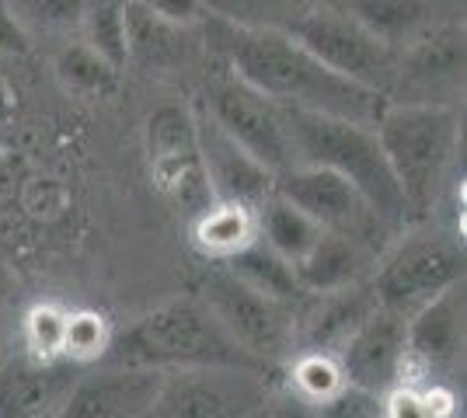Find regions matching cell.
Listing matches in <instances>:
<instances>
[{
	"mask_svg": "<svg viewBox=\"0 0 467 418\" xmlns=\"http://www.w3.org/2000/svg\"><path fill=\"white\" fill-rule=\"evenodd\" d=\"M206 21L213 28V46L227 63V70L275 105L296 112L338 116L363 126L380 119L388 105L384 95H373L367 87H356L346 77L331 74L286 28H252L213 15Z\"/></svg>",
	"mask_w": 467,
	"mask_h": 418,
	"instance_id": "obj_1",
	"label": "cell"
},
{
	"mask_svg": "<svg viewBox=\"0 0 467 418\" xmlns=\"http://www.w3.org/2000/svg\"><path fill=\"white\" fill-rule=\"evenodd\" d=\"M101 362L116 366H143L157 373L171 370H262L252 356H244L216 318L189 293L161 303L137 318L126 331L112 335V345Z\"/></svg>",
	"mask_w": 467,
	"mask_h": 418,
	"instance_id": "obj_2",
	"label": "cell"
},
{
	"mask_svg": "<svg viewBox=\"0 0 467 418\" xmlns=\"http://www.w3.org/2000/svg\"><path fill=\"white\" fill-rule=\"evenodd\" d=\"M286 129H290L293 164L325 168L331 175L346 178L370 202V209L388 230H398L401 223H409L401 189L390 175L373 126L338 119V116H321V112L286 108Z\"/></svg>",
	"mask_w": 467,
	"mask_h": 418,
	"instance_id": "obj_3",
	"label": "cell"
},
{
	"mask_svg": "<svg viewBox=\"0 0 467 418\" xmlns=\"http://www.w3.org/2000/svg\"><path fill=\"white\" fill-rule=\"evenodd\" d=\"M377 143L388 158V168L409 217H426L440 199L447 168L457 154L461 116L457 105H415L388 101L380 119L373 122Z\"/></svg>",
	"mask_w": 467,
	"mask_h": 418,
	"instance_id": "obj_4",
	"label": "cell"
},
{
	"mask_svg": "<svg viewBox=\"0 0 467 418\" xmlns=\"http://www.w3.org/2000/svg\"><path fill=\"white\" fill-rule=\"evenodd\" d=\"M192 297L216 318L231 342L258 366L275 370L293 356V307L254 293L220 261H206Z\"/></svg>",
	"mask_w": 467,
	"mask_h": 418,
	"instance_id": "obj_5",
	"label": "cell"
},
{
	"mask_svg": "<svg viewBox=\"0 0 467 418\" xmlns=\"http://www.w3.org/2000/svg\"><path fill=\"white\" fill-rule=\"evenodd\" d=\"M317 63H325L331 74L346 77L356 87H367L373 95L390 98V87L398 77V49L370 36L349 11L338 4H321L296 18L286 28Z\"/></svg>",
	"mask_w": 467,
	"mask_h": 418,
	"instance_id": "obj_6",
	"label": "cell"
},
{
	"mask_svg": "<svg viewBox=\"0 0 467 418\" xmlns=\"http://www.w3.org/2000/svg\"><path fill=\"white\" fill-rule=\"evenodd\" d=\"M464 282V255L457 240L440 234H409L394 244V251L373 265V297L377 303L409 321L415 311L443 297Z\"/></svg>",
	"mask_w": 467,
	"mask_h": 418,
	"instance_id": "obj_7",
	"label": "cell"
},
{
	"mask_svg": "<svg viewBox=\"0 0 467 418\" xmlns=\"http://www.w3.org/2000/svg\"><path fill=\"white\" fill-rule=\"evenodd\" d=\"M143 154H147V171L154 189L178 217L192 223L213 202L202 158H199L192 105L154 108V116L143 126Z\"/></svg>",
	"mask_w": 467,
	"mask_h": 418,
	"instance_id": "obj_8",
	"label": "cell"
},
{
	"mask_svg": "<svg viewBox=\"0 0 467 418\" xmlns=\"http://www.w3.org/2000/svg\"><path fill=\"white\" fill-rule=\"evenodd\" d=\"M210 119L227 133V137L248 150L262 168L273 175H283L293 168L290 129H286V108L269 101L252 84L234 77L231 70L206 80L202 95L195 101Z\"/></svg>",
	"mask_w": 467,
	"mask_h": 418,
	"instance_id": "obj_9",
	"label": "cell"
},
{
	"mask_svg": "<svg viewBox=\"0 0 467 418\" xmlns=\"http://www.w3.org/2000/svg\"><path fill=\"white\" fill-rule=\"evenodd\" d=\"M273 398L262 370H171L140 418H241Z\"/></svg>",
	"mask_w": 467,
	"mask_h": 418,
	"instance_id": "obj_10",
	"label": "cell"
},
{
	"mask_svg": "<svg viewBox=\"0 0 467 418\" xmlns=\"http://www.w3.org/2000/svg\"><path fill=\"white\" fill-rule=\"evenodd\" d=\"M275 192L283 199H290L296 209H304L325 234L349 238L370 251H377L380 238L390 234L370 209V202L363 199L349 181L331 175L325 168L293 164L283 175H275Z\"/></svg>",
	"mask_w": 467,
	"mask_h": 418,
	"instance_id": "obj_11",
	"label": "cell"
},
{
	"mask_svg": "<svg viewBox=\"0 0 467 418\" xmlns=\"http://www.w3.org/2000/svg\"><path fill=\"white\" fill-rule=\"evenodd\" d=\"M335 359H338L349 387L384 398L398 383H409V321L377 307L346 339Z\"/></svg>",
	"mask_w": 467,
	"mask_h": 418,
	"instance_id": "obj_12",
	"label": "cell"
},
{
	"mask_svg": "<svg viewBox=\"0 0 467 418\" xmlns=\"http://www.w3.org/2000/svg\"><path fill=\"white\" fill-rule=\"evenodd\" d=\"M461 80H464V36L453 28L422 32L398 56V77L388 101L453 105Z\"/></svg>",
	"mask_w": 467,
	"mask_h": 418,
	"instance_id": "obj_13",
	"label": "cell"
},
{
	"mask_svg": "<svg viewBox=\"0 0 467 418\" xmlns=\"http://www.w3.org/2000/svg\"><path fill=\"white\" fill-rule=\"evenodd\" d=\"M161 380L164 373L143 366H84L59 408V418H140L150 408Z\"/></svg>",
	"mask_w": 467,
	"mask_h": 418,
	"instance_id": "obj_14",
	"label": "cell"
},
{
	"mask_svg": "<svg viewBox=\"0 0 467 418\" xmlns=\"http://www.w3.org/2000/svg\"><path fill=\"white\" fill-rule=\"evenodd\" d=\"M192 119L199 158H202V171H206L213 202H237V206L254 209L258 202L269 199L275 192L273 171L262 168L248 150H241L199 105H192Z\"/></svg>",
	"mask_w": 467,
	"mask_h": 418,
	"instance_id": "obj_15",
	"label": "cell"
},
{
	"mask_svg": "<svg viewBox=\"0 0 467 418\" xmlns=\"http://www.w3.org/2000/svg\"><path fill=\"white\" fill-rule=\"evenodd\" d=\"M380 303L370 282L346 286L335 293H307L293 311V352H328L335 356L352 331L370 318Z\"/></svg>",
	"mask_w": 467,
	"mask_h": 418,
	"instance_id": "obj_16",
	"label": "cell"
},
{
	"mask_svg": "<svg viewBox=\"0 0 467 418\" xmlns=\"http://www.w3.org/2000/svg\"><path fill=\"white\" fill-rule=\"evenodd\" d=\"M461 356H464V282L409 318L411 373L419 370L432 383V377L453 370Z\"/></svg>",
	"mask_w": 467,
	"mask_h": 418,
	"instance_id": "obj_17",
	"label": "cell"
},
{
	"mask_svg": "<svg viewBox=\"0 0 467 418\" xmlns=\"http://www.w3.org/2000/svg\"><path fill=\"white\" fill-rule=\"evenodd\" d=\"M84 366L67 359L39 362L18 359L0 370V418H59V408L70 394Z\"/></svg>",
	"mask_w": 467,
	"mask_h": 418,
	"instance_id": "obj_18",
	"label": "cell"
},
{
	"mask_svg": "<svg viewBox=\"0 0 467 418\" xmlns=\"http://www.w3.org/2000/svg\"><path fill=\"white\" fill-rule=\"evenodd\" d=\"M373 265H377V251L338 234H321L317 244L293 269L304 293H335L346 286L370 282Z\"/></svg>",
	"mask_w": 467,
	"mask_h": 418,
	"instance_id": "obj_19",
	"label": "cell"
},
{
	"mask_svg": "<svg viewBox=\"0 0 467 418\" xmlns=\"http://www.w3.org/2000/svg\"><path fill=\"white\" fill-rule=\"evenodd\" d=\"M189 227L195 251L206 261H227L237 251H244L252 240H258L254 209L237 202H210Z\"/></svg>",
	"mask_w": 467,
	"mask_h": 418,
	"instance_id": "obj_20",
	"label": "cell"
},
{
	"mask_svg": "<svg viewBox=\"0 0 467 418\" xmlns=\"http://www.w3.org/2000/svg\"><path fill=\"white\" fill-rule=\"evenodd\" d=\"M342 7L370 36H377L398 53L411 46L422 32H429V15H432L429 0H342Z\"/></svg>",
	"mask_w": 467,
	"mask_h": 418,
	"instance_id": "obj_21",
	"label": "cell"
},
{
	"mask_svg": "<svg viewBox=\"0 0 467 418\" xmlns=\"http://www.w3.org/2000/svg\"><path fill=\"white\" fill-rule=\"evenodd\" d=\"M231 276H237L244 286H252L254 293H262V297L275 300V303H283V307H300L304 303V286H300V279H296V269H293L286 259H279L273 248H265L262 240H252L244 251H237L234 259L220 261Z\"/></svg>",
	"mask_w": 467,
	"mask_h": 418,
	"instance_id": "obj_22",
	"label": "cell"
},
{
	"mask_svg": "<svg viewBox=\"0 0 467 418\" xmlns=\"http://www.w3.org/2000/svg\"><path fill=\"white\" fill-rule=\"evenodd\" d=\"M254 227H258V240L265 248H273L275 255L286 259L290 265H296V261L304 259L314 244H317V238L325 234L304 209H296L279 192H273L269 199L254 206Z\"/></svg>",
	"mask_w": 467,
	"mask_h": 418,
	"instance_id": "obj_23",
	"label": "cell"
},
{
	"mask_svg": "<svg viewBox=\"0 0 467 418\" xmlns=\"http://www.w3.org/2000/svg\"><path fill=\"white\" fill-rule=\"evenodd\" d=\"M192 28H175L168 21L154 18L140 0H126V46H130V63H140V66H154V70H164L171 63L185 60L189 46H185V36Z\"/></svg>",
	"mask_w": 467,
	"mask_h": 418,
	"instance_id": "obj_24",
	"label": "cell"
},
{
	"mask_svg": "<svg viewBox=\"0 0 467 418\" xmlns=\"http://www.w3.org/2000/svg\"><path fill=\"white\" fill-rule=\"evenodd\" d=\"M53 70H57L59 84L74 98H84V101L112 98L119 91V84H122V70H116L105 56H98L95 49H88L80 39L59 46Z\"/></svg>",
	"mask_w": 467,
	"mask_h": 418,
	"instance_id": "obj_25",
	"label": "cell"
},
{
	"mask_svg": "<svg viewBox=\"0 0 467 418\" xmlns=\"http://www.w3.org/2000/svg\"><path fill=\"white\" fill-rule=\"evenodd\" d=\"M283 366H286L293 398L311 404L317 412H325L331 401L342 398V391L349 387L338 359L328 352H293Z\"/></svg>",
	"mask_w": 467,
	"mask_h": 418,
	"instance_id": "obj_26",
	"label": "cell"
},
{
	"mask_svg": "<svg viewBox=\"0 0 467 418\" xmlns=\"http://www.w3.org/2000/svg\"><path fill=\"white\" fill-rule=\"evenodd\" d=\"M21 32L36 42H74L80 32L84 0H4Z\"/></svg>",
	"mask_w": 467,
	"mask_h": 418,
	"instance_id": "obj_27",
	"label": "cell"
},
{
	"mask_svg": "<svg viewBox=\"0 0 467 418\" xmlns=\"http://www.w3.org/2000/svg\"><path fill=\"white\" fill-rule=\"evenodd\" d=\"M78 39L95 49L98 56L112 63L116 70L130 66V46H126V0H84Z\"/></svg>",
	"mask_w": 467,
	"mask_h": 418,
	"instance_id": "obj_28",
	"label": "cell"
},
{
	"mask_svg": "<svg viewBox=\"0 0 467 418\" xmlns=\"http://www.w3.org/2000/svg\"><path fill=\"white\" fill-rule=\"evenodd\" d=\"M112 324L98 311H67V335H63V359L74 366H95L112 345Z\"/></svg>",
	"mask_w": 467,
	"mask_h": 418,
	"instance_id": "obj_29",
	"label": "cell"
},
{
	"mask_svg": "<svg viewBox=\"0 0 467 418\" xmlns=\"http://www.w3.org/2000/svg\"><path fill=\"white\" fill-rule=\"evenodd\" d=\"M63 335H67V307L59 303H36L21 321V342L28 359L39 362L63 359Z\"/></svg>",
	"mask_w": 467,
	"mask_h": 418,
	"instance_id": "obj_30",
	"label": "cell"
},
{
	"mask_svg": "<svg viewBox=\"0 0 467 418\" xmlns=\"http://www.w3.org/2000/svg\"><path fill=\"white\" fill-rule=\"evenodd\" d=\"M154 18L168 21L175 28H199L202 21L210 18L206 0H140Z\"/></svg>",
	"mask_w": 467,
	"mask_h": 418,
	"instance_id": "obj_31",
	"label": "cell"
},
{
	"mask_svg": "<svg viewBox=\"0 0 467 418\" xmlns=\"http://www.w3.org/2000/svg\"><path fill=\"white\" fill-rule=\"evenodd\" d=\"M380 418H432V415H429V404L419 387L398 383L394 391H388L380 398Z\"/></svg>",
	"mask_w": 467,
	"mask_h": 418,
	"instance_id": "obj_32",
	"label": "cell"
},
{
	"mask_svg": "<svg viewBox=\"0 0 467 418\" xmlns=\"http://www.w3.org/2000/svg\"><path fill=\"white\" fill-rule=\"evenodd\" d=\"M0 53H7V56H25V53H32V39L21 32V25L15 21V15L7 11L4 0H0Z\"/></svg>",
	"mask_w": 467,
	"mask_h": 418,
	"instance_id": "obj_33",
	"label": "cell"
},
{
	"mask_svg": "<svg viewBox=\"0 0 467 418\" xmlns=\"http://www.w3.org/2000/svg\"><path fill=\"white\" fill-rule=\"evenodd\" d=\"M262 418H321V412L317 408H311V404H304V401H296L293 394H286V398H269L265 401V408H262Z\"/></svg>",
	"mask_w": 467,
	"mask_h": 418,
	"instance_id": "obj_34",
	"label": "cell"
},
{
	"mask_svg": "<svg viewBox=\"0 0 467 418\" xmlns=\"http://www.w3.org/2000/svg\"><path fill=\"white\" fill-rule=\"evenodd\" d=\"M241 418H262V412H252V415H241Z\"/></svg>",
	"mask_w": 467,
	"mask_h": 418,
	"instance_id": "obj_35",
	"label": "cell"
}]
</instances>
